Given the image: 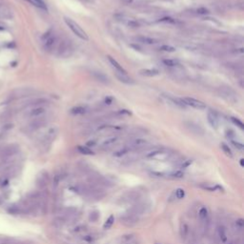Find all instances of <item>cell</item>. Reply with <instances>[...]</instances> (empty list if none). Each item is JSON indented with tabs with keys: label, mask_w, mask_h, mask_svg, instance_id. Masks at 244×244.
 <instances>
[{
	"label": "cell",
	"mask_w": 244,
	"mask_h": 244,
	"mask_svg": "<svg viewBox=\"0 0 244 244\" xmlns=\"http://www.w3.org/2000/svg\"><path fill=\"white\" fill-rule=\"evenodd\" d=\"M64 21H65L66 25H67L69 27V29L73 33V34H76L77 37H79L82 40H88L89 39V36L86 34V32L79 26V24L76 23L75 20H72L70 17H64Z\"/></svg>",
	"instance_id": "6da1fadb"
},
{
	"label": "cell",
	"mask_w": 244,
	"mask_h": 244,
	"mask_svg": "<svg viewBox=\"0 0 244 244\" xmlns=\"http://www.w3.org/2000/svg\"><path fill=\"white\" fill-rule=\"evenodd\" d=\"M182 100L186 106H191L196 110H205L207 108L204 102L198 99H196V98H193V97H184Z\"/></svg>",
	"instance_id": "7a4b0ae2"
},
{
	"label": "cell",
	"mask_w": 244,
	"mask_h": 244,
	"mask_svg": "<svg viewBox=\"0 0 244 244\" xmlns=\"http://www.w3.org/2000/svg\"><path fill=\"white\" fill-rule=\"evenodd\" d=\"M207 119H208L209 124L211 125V127L214 129H217L218 126V118L217 115L215 112L213 111H209L208 114H207Z\"/></svg>",
	"instance_id": "3957f363"
},
{
	"label": "cell",
	"mask_w": 244,
	"mask_h": 244,
	"mask_svg": "<svg viewBox=\"0 0 244 244\" xmlns=\"http://www.w3.org/2000/svg\"><path fill=\"white\" fill-rule=\"evenodd\" d=\"M121 222H122L123 224H125L126 226H133V225H135V224L137 222L136 216L134 215V214H129V215L125 216V217L121 219Z\"/></svg>",
	"instance_id": "277c9868"
},
{
	"label": "cell",
	"mask_w": 244,
	"mask_h": 244,
	"mask_svg": "<svg viewBox=\"0 0 244 244\" xmlns=\"http://www.w3.org/2000/svg\"><path fill=\"white\" fill-rule=\"evenodd\" d=\"M43 42H44V48H45L46 50H51L55 47V43H56V36L54 34H51L49 37L44 39Z\"/></svg>",
	"instance_id": "5b68a950"
},
{
	"label": "cell",
	"mask_w": 244,
	"mask_h": 244,
	"mask_svg": "<svg viewBox=\"0 0 244 244\" xmlns=\"http://www.w3.org/2000/svg\"><path fill=\"white\" fill-rule=\"evenodd\" d=\"M115 76L117 77V79L120 81V82L124 83V84H127V85H131V84H134L135 81L133 78H131L130 76H128L127 73H120V72H116Z\"/></svg>",
	"instance_id": "8992f818"
},
{
	"label": "cell",
	"mask_w": 244,
	"mask_h": 244,
	"mask_svg": "<svg viewBox=\"0 0 244 244\" xmlns=\"http://www.w3.org/2000/svg\"><path fill=\"white\" fill-rule=\"evenodd\" d=\"M18 151V147L16 145H10L8 147H6L2 152V156L5 157H9L13 156L14 154H16Z\"/></svg>",
	"instance_id": "52a82bcc"
},
{
	"label": "cell",
	"mask_w": 244,
	"mask_h": 244,
	"mask_svg": "<svg viewBox=\"0 0 244 244\" xmlns=\"http://www.w3.org/2000/svg\"><path fill=\"white\" fill-rule=\"evenodd\" d=\"M45 112H46L45 108L41 106H37V107H34L33 109H31V111L29 112V115L31 117H40Z\"/></svg>",
	"instance_id": "ba28073f"
},
{
	"label": "cell",
	"mask_w": 244,
	"mask_h": 244,
	"mask_svg": "<svg viewBox=\"0 0 244 244\" xmlns=\"http://www.w3.org/2000/svg\"><path fill=\"white\" fill-rule=\"evenodd\" d=\"M108 59H109V62L111 63V65L113 66V67L115 69V71H116V72H120V73H127V72H126V70H125L122 66L118 63L115 59L114 58V57H112V56H108Z\"/></svg>",
	"instance_id": "9c48e42d"
},
{
	"label": "cell",
	"mask_w": 244,
	"mask_h": 244,
	"mask_svg": "<svg viewBox=\"0 0 244 244\" xmlns=\"http://www.w3.org/2000/svg\"><path fill=\"white\" fill-rule=\"evenodd\" d=\"M139 73L143 76L154 77L159 75V71L157 69H143V70H140Z\"/></svg>",
	"instance_id": "30bf717a"
},
{
	"label": "cell",
	"mask_w": 244,
	"mask_h": 244,
	"mask_svg": "<svg viewBox=\"0 0 244 244\" xmlns=\"http://www.w3.org/2000/svg\"><path fill=\"white\" fill-rule=\"evenodd\" d=\"M186 126L192 133H194V134H196V135H202L203 134V130L199 127V125H197L194 122H187Z\"/></svg>",
	"instance_id": "8fae6325"
},
{
	"label": "cell",
	"mask_w": 244,
	"mask_h": 244,
	"mask_svg": "<svg viewBox=\"0 0 244 244\" xmlns=\"http://www.w3.org/2000/svg\"><path fill=\"white\" fill-rule=\"evenodd\" d=\"M217 234H218L220 241L222 243H226L227 240H228V235H227V232H226V229L223 226H219L217 228Z\"/></svg>",
	"instance_id": "7c38bea8"
},
{
	"label": "cell",
	"mask_w": 244,
	"mask_h": 244,
	"mask_svg": "<svg viewBox=\"0 0 244 244\" xmlns=\"http://www.w3.org/2000/svg\"><path fill=\"white\" fill-rule=\"evenodd\" d=\"M12 16V13L8 7H0V17L4 19H10Z\"/></svg>",
	"instance_id": "4fadbf2b"
},
{
	"label": "cell",
	"mask_w": 244,
	"mask_h": 244,
	"mask_svg": "<svg viewBox=\"0 0 244 244\" xmlns=\"http://www.w3.org/2000/svg\"><path fill=\"white\" fill-rule=\"evenodd\" d=\"M225 95H223V97H226V99L228 100V101H231V102H235V100H236V94H235V93L232 90V89H226V91L223 93Z\"/></svg>",
	"instance_id": "5bb4252c"
},
{
	"label": "cell",
	"mask_w": 244,
	"mask_h": 244,
	"mask_svg": "<svg viewBox=\"0 0 244 244\" xmlns=\"http://www.w3.org/2000/svg\"><path fill=\"white\" fill-rule=\"evenodd\" d=\"M166 153L162 150H157V151H153L151 153H149L146 156L147 158H159L161 157H165Z\"/></svg>",
	"instance_id": "9a60e30c"
},
{
	"label": "cell",
	"mask_w": 244,
	"mask_h": 244,
	"mask_svg": "<svg viewBox=\"0 0 244 244\" xmlns=\"http://www.w3.org/2000/svg\"><path fill=\"white\" fill-rule=\"evenodd\" d=\"M147 144V141L145 139H142V138H136L135 140H133V141L131 142V147L132 148H135V149H136V148H141L143 146H145Z\"/></svg>",
	"instance_id": "2e32d148"
},
{
	"label": "cell",
	"mask_w": 244,
	"mask_h": 244,
	"mask_svg": "<svg viewBox=\"0 0 244 244\" xmlns=\"http://www.w3.org/2000/svg\"><path fill=\"white\" fill-rule=\"evenodd\" d=\"M93 76H94V78L97 80L100 81V82H103V83H107L108 80H109V78L104 75V73H102L100 72H94Z\"/></svg>",
	"instance_id": "e0dca14e"
},
{
	"label": "cell",
	"mask_w": 244,
	"mask_h": 244,
	"mask_svg": "<svg viewBox=\"0 0 244 244\" xmlns=\"http://www.w3.org/2000/svg\"><path fill=\"white\" fill-rule=\"evenodd\" d=\"M198 217L202 221H206L209 217V212L206 207H201L200 210L198 211Z\"/></svg>",
	"instance_id": "ac0fdd59"
},
{
	"label": "cell",
	"mask_w": 244,
	"mask_h": 244,
	"mask_svg": "<svg viewBox=\"0 0 244 244\" xmlns=\"http://www.w3.org/2000/svg\"><path fill=\"white\" fill-rule=\"evenodd\" d=\"M28 1L31 2L33 5H34L35 7H37V8L41 10L47 11V5L45 4V2H44L43 0H28Z\"/></svg>",
	"instance_id": "d6986e66"
},
{
	"label": "cell",
	"mask_w": 244,
	"mask_h": 244,
	"mask_svg": "<svg viewBox=\"0 0 244 244\" xmlns=\"http://www.w3.org/2000/svg\"><path fill=\"white\" fill-rule=\"evenodd\" d=\"M77 150L80 154H86V156H93V154H94V153L87 146H78Z\"/></svg>",
	"instance_id": "ffe728a7"
},
{
	"label": "cell",
	"mask_w": 244,
	"mask_h": 244,
	"mask_svg": "<svg viewBox=\"0 0 244 244\" xmlns=\"http://www.w3.org/2000/svg\"><path fill=\"white\" fill-rule=\"evenodd\" d=\"M140 42L145 43V44H149V45H153V44H157V40L152 38V37H148V36H140V37L137 38Z\"/></svg>",
	"instance_id": "44dd1931"
},
{
	"label": "cell",
	"mask_w": 244,
	"mask_h": 244,
	"mask_svg": "<svg viewBox=\"0 0 244 244\" xmlns=\"http://www.w3.org/2000/svg\"><path fill=\"white\" fill-rule=\"evenodd\" d=\"M134 239H135V235H133V234L124 235L120 238V241H121V244H130L134 240Z\"/></svg>",
	"instance_id": "7402d4cb"
},
{
	"label": "cell",
	"mask_w": 244,
	"mask_h": 244,
	"mask_svg": "<svg viewBox=\"0 0 244 244\" xmlns=\"http://www.w3.org/2000/svg\"><path fill=\"white\" fill-rule=\"evenodd\" d=\"M71 113L72 115H83L86 113V108L84 107H81V106H77V107H73L72 110H71Z\"/></svg>",
	"instance_id": "603a6c76"
},
{
	"label": "cell",
	"mask_w": 244,
	"mask_h": 244,
	"mask_svg": "<svg viewBox=\"0 0 244 244\" xmlns=\"http://www.w3.org/2000/svg\"><path fill=\"white\" fill-rule=\"evenodd\" d=\"M162 62H163L164 65L168 66V67H175V66L179 65V62L175 60V59H164Z\"/></svg>",
	"instance_id": "cb8c5ba5"
},
{
	"label": "cell",
	"mask_w": 244,
	"mask_h": 244,
	"mask_svg": "<svg viewBox=\"0 0 244 244\" xmlns=\"http://www.w3.org/2000/svg\"><path fill=\"white\" fill-rule=\"evenodd\" d=\"M189 234V227L186 223H181V226H180V235L182 238L185 239L186 236L188 235Z\"/></svg>",
	"instance_id": "d4e9b609"
},
{
	"label": "cell",
	"mask_w": 244,
	"mask_h": 244,
	"mask_svg": "<svg viewBox=\"0 0 244 244\" xmlns=\"http://www.w3.org/2000/svg\"><path fill=\"white\" fill-rule=\"evenodd\" d=\"M116 140H117V137L116 136H112V137H109L107 138L106 140H104L102 143V146L103 147H108V146H111V145H113L116 142Z\"/></svg>",
	"instance_id": "484cf974"
},
{
	"label": "cell",
	"mask_w": 244,
	"mask_h": 244,
	"mask_svg": "<svg viewBox=\"0 0 244 244\" xmlns=\"http://www.w3.org/2000/svg\"><path fill=\"white\" fill-rule=\"evenodd\" d=\"M114 221H115V217H114V216H110L109 218L105 221L104 225H103V228H104L105 230H107V229H110L111 227L113 226Z\"/></svg>",
	"instance_id": "4316f807"
},
{
	"label": "cell",
	"mask_w": 244,
	"mask_h": 244,
	"mask_svg": "<svg viewBox=\"0 0 244 244\" xmlns=\"http://www.w3.org/2000/svg\"><path fill=\"white\" fill-rule=\"evenodd\" d=\"M129 153V149L128 148H123V149H120V150H118L116 152H115L114 154V157H121L123 156H125L126 154Z\"/></svg>",
	"instance_id": "83f0119b"
},
{
	"label": "cell",
	"mask_w": 244,
	"mask_h": 244,
	"mask_svg": "<svg viewBox=\"0 0 244 244\" xmlns=\"http://www.w3.org/2000/svg\"><path fill=\"white\" fill-rule=\"evenodd\" d=\"M221 149H222V151L225 153V154H227L228 157H233V153H232L231 149H230V148H229V146L226 145L225 143H222V144H221Z\"/></svg>",
	"instance_id": "f1b7e54d"
},
{
	"label": "cell",
	"mask_w": 244,
	"mask_h": 244,
	"mask_svg": "<svg viewBox=\"0 0 244 244\" xmlns=\"http://www.w3.org/2000/svg\"><path fill=\"white\" fill-rule=\"evenodd\" d=\"M159 50L166 51V53H174V51H175V48H174L173 46H170V45H162L159 48Z\"/></svg>",
	"instance_id": "f546056e"
},
{
	"label": "cell",
	"mask_w": 244,
	"mask_h": 244,
	"mask_svg": "<svg viewBox=\"0 0 244 244\" xmlns=\"http://www.w3.org/2000/svg\"><path fill=\"white\" fill-rule=\"evenodd\" d=\"M175 196H176V198H179V199L184 198V196H185V191H184V189H182V188L176 189L175 190Z\"/></svg>",
	"instance_id": "4dcf8cb0"
},
{
	"label": "cell",
	"mask_w": 244,
	"mask_h": 244,
	"mask_svg": "<svg viewBox=\"0 0 244 244\" xmlns=\"http://www.w3.org/2000/svg\"><path fill=\"white\" fill-rule=\"evenodd\" d=\"M243 227H244V220H243V218L236 219L235 220V228H236V230L242 231Z\"/></svg>",
	"instance_id": "1f68e13d"
},
{
	"label": "cell",
	"mask_w": 244,
	"mask_h": 244,
	"mask_svg": "<svg viewBox=\"0 0 244 244\" xmlns=\"http://www.w3.org/2000/svg\"><path fill=\"white\" fill-rule=\"evenodd\" d=\"M231 120H232V122L235 124V125H236V126L238 127H239L241 130H243L244 129V125H243V123L239 119V118H235V117H231Z\"/></svg>",
	"instance_id": "d6a6232c"
},
{
	"label": "cell",
	"mask_w": 244,
	"mask_h": 244,
	"mask_svg": "<svg viewBox=\"0 0 244 244\" xmlns=\"http://www.w3.org/2000/svg\"><path fill=\"white\" fill-rule=\"evenodd\" d=\"M170 175H171L172 177H174V179H182V177L184 176V173L182 171H180V170H179V171L173 172Z\"/></svg>",
	"instance_id": "836d02e7"
},
{
	"label": "cell",
	"mask_w": 244,
	"mask_h": 244,
	"mask_svg": "<svg viewBox=\"0 0 244 244\" xmlns=\"http://www.w3.org/2000/svg\"><path fill=\"white\" fill-rule=\"evenodd\" d=\"M205 190H208V191H211V192H214V191H223V188L220 187L218 185H215V186H205L203 187Z\"/></svg>",
	"instance_id": "e575fe53"
},
{
	"label": "cell",
	"mask_w": 244,
	"mask_h": 244,
	"mask_svg": "<svg viewBox=\"0 0 244 244\" xmlns=\"http://www.w3.org/2000/svg\"><path fill=\"white\" fill-rule=\"evenodd\" d=\"M232 141V144L236 148V149H239V150H243V148H244V146H243V144L242 143H240V142H238V141H235V140H231Z\"/></svg>",
	"instance_id": "d590c367"
},
{
	"label": "cell",
	"mask_w": 244,
	"mask_h": 244,
	"mask_svg": "<svg viewBox=\"0 0 244 244\" xmlns=\"http://www.w3.org/2000/svg\"><path fill=\"white\" fill-rule=\"evenodd\" d=\"M196 12L198 14H202V16H206V14L209 13V10H207L206 8H198L196 10Z\"/></svg>",
	"instance_id": "8d00e7d4"
},
{
	"label": "cell",
	"mask_w": 244,
	"mask_h": 244,
	"mask_svg": "<svg viewBox=\"0 0 244 244\" xmlns=\"http://www.w3.org/2000/svg\"><path fill=\"white\" fill-rule=\"evenodd\" d=\"M128 26L131 28H138L139 27V23L136 20H130L128 22Z\"/></svg>",
	"instance_id": "74e56055"
},
{
	"label": "cell",
	"mask_w": 244,
	"mask_h": 244,
	"mask_svg": "<svg viewBox=\"0 0 244 244\" xmlns=\"http://www.w3.org/2000/svg\"><path fill=\"white\" fill-rule=\"evenodd\" d=\"M226 136H227V137H228V138H230V139L232 140V139H233V137L235 136V134H234V132H233V131L229 130V131H227V132H226Z\"/></svg>",
	"instance_id": "f35d334b"
},
{
	"label": "cell",
	"mask_w": 244,
	"mask_h": 244,
	"mask_svg": "<svg viewBox=\"0 0 244 244\" xmlns=\"http://www.w3.org/2000/svg\"><path fill=\"white\" fill-rule=\"evenodd\" d=\"M6 30V27L3 26V25H0V31H5Z\"/></svg>",
	"instance_id": "ab89813d"
},
{
	"label": "cell",
	"mask_w": 244,
	"mask_h": 244,
	"mask_svg": "<svg viewBox=\"0 0 244 244\" xmlns=\"http://www.w3.org/2000/svg\"><path fill=\"white\" fill-rule=\"evenodd\" d=\"M240 166H241V167L244 166V159H243V158L240 159Z\"/></svg>",
	"instance_id": "60d3db41"
},
{
	"label": "cell",
	"mask_w": 244,
	"mask_h": 244,
	"mask_svg": "<svg viewBox=\"0 0 244 244\" xmlns=\"http://www.w3.org/2000/svg\"><path fill=\"white\" fill-rule=\"evenodd\" d=\"M156 244H159V243H156Z\"/></svg>",
	"instance_id": "b9f144b4"
}]
</instances>
